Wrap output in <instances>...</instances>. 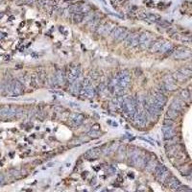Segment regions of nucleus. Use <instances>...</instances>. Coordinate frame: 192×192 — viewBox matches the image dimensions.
Segmentation results:
<instances>
[{"label":"nucleus","mask_w":192,"mask_h":192,"mask_svg":"<svg viewBox=\"0 0 192 192\" xmlns=\"http://www.w3.org/2000/svg\"><path fill=\"white\" fill-rule=\"evenodd\" d=\"M163 41H161V39H159V41H156L155 42H152L151 45H150V51L152 53H159L160 52V50H161V45L163 43Z\"/></svg>","instance_id":"obj_23"},{"label":"nucleus","mask_w":192,"mask_h":192,"mask_svg":"<svg viewBox=\"0 0 192 192\" xmlns=\"http://www.w3.org/2000/svg\"><path fill=\"white\" fill-rule=\"evenodd\" d=\"M157 164H159V163H157L156 157H149V159H147V161H146L144 167L148 172H154Z\"/></svg>","instance_id":"obj_21"},{"label":"nucleus","mask_w":192,"mask_h":192,"mask_svg":"<svg viewBox=\"0 0 192 192\" xmlns=\"http://www.w3.org/2000/svg\"><path fill=\"white\" fill-rule=\"evenodd\" d=\"M19 114V109L13 106H5L0 108V116L5 118H11Z\"/></svg>","instance_id":"obj_10"},{"label":"nucleus","mask_w":192,"mask_h":192,"mask_svg":"<svg viewBox=\"0 0 192 192\" xmlns=\"http://www.w3.org/2000/svg\"><path fill=\"white\" fill-rule=\"evenodd\" d=\"M69 123L72 126H80L84 122V116L80 114H71L69 115Z\"/></svg>","instance_id":"obj_19"},{"label":"nucleus","mask_w":192,"mask_h":192,"mask_svg":"<svg viewBox=\"0 0 192 192\" xmlns=\"http://www.w3.org/2000/svg\"><path fill=\"white\" fill-rule=\"evenodd\" d=\"M190 75H191V69L188 68V67H184V68H182V69L176 71L175 72V74L172 75V76L175 80L183 82V81L185 80V79L189 78Z\"/></svg>","instance_id":"obj_15"},{"label":"nucleus","mask_w":192,"mask_h":192,"mask_svg":"<svg viewBox=\"0 0 192 192\" xmlns=\"http://www.w3.org/2000/svg\"><path fill=\"white\" fill-rule=\"evenodd\" d=\"M173 56L176 59H188L191 57V50L186 47H179L174 50Z\"/></svg>","instance_id":"obj_16"},{"label":"nucleus","mask_w":192,"mask_h":192,"mask_svg":"<svg viewBox=\"0 0 192 192\" xmlns=\"http://www.w3.org/2000/svg\"><path fill=\"white\" fill-rule=\"evenodd\" d=\"M161 130H162L163 137H164V138L166 140L174 138L175 137H176V131H175V128H174L173 120L165 119L164 122H163Z\"/></svg>","instance_id":"obj_4"},{"label":"nucleus","mask_w":192,"mask_h":192,"mask_svg":"<svg viewBox=\"0 0 192 192\" xmlns=\"http://www.w3.org/2000/svg\"><path fill=\"white\" fill-rule=\"evenodd\" d=\"M149 99L156 107H157V108L161 109V110L167 101L165 95L161 91H155L151 96H149Z\"/></svg>","instance_id":"obj_7"},{"label":"nucleus","mask_w":192,"mask_h":192,"mask_svg":"<svg viewBox=\"0 0 192 192\" xmlns=\"http://www.w3.org/2000/svg\"><path fill=\"white\" fill-rule=\"evenodd\" d=\"M24 2L27 5H32V4H34L35 2H37V0H24Z\"/></svg>","instance_id":"obj_35"},{"label":"nucleus","mask_w":192,"mask_h":192,"mask_svg":"<svg viewBox=\"0 0 192 192\" xmlns=\"http://www.w3.org/2000/svg\"><path fill=\"white\" fill-rule=\"evenodd\" d=\"M5 182H6V180H5V176L2 173H0V185L4 184Z\"/></svg>","instance_id":"obj_33"},{"label":"nucleus","mask_w":192,"mask_h":192,"mask_svg":"<svg viewBox=\"0 0 192 192\" xmlns=\"http://www.w3.org/2000/svg\"><path fill=\"white\" fill-rule=\"evenodd\" d=\"M101 154V150L98 148H93V149H89L88 150L86 153L84 154V157H86V159H97L99 157V155Z\"/></svg>","instance_id":"obj_22"},{"label":"nucleus","mask_w":192,"mask_h":192,"mask_svg":"<svg viewBox=\"0 0 192 192\" xmlns=\"http://www.w3.org/2000/svg\"><path fill=\"white\" fill-rule=\"evenodd\" d=\"M88 134L89 135V137H99V135H100V133H99V132H95V131H93V132H88Z\"/></svg>","instance_id":"obj_32"},{"label":"nucleus","mask_w":192,"mask_h":192,"mask_svg":"<svg viewBox=\"0 0 192 192\" xmlns=\"http://www.w3.org/2000/svg\"><path fill=\"white\" fill-rule=\"evenodd\" d=\"M79 95L82 96L83 98H92L95 95V90L88 80L84 81L83 86H81L80 91H79Z\"/></svg>","instance_id":"obj_6"},{"label":"nucleus","mask_w":192,"mask_h":192,"mask_svg":"<svg viewBox=\"0 0 192 192\" xmlns=\"http://www.w3.org/2000/svg\"><path fill=\"white\" fill-rule=\"evenodd\" d=\"M142 18L144 20H149L151 22H156L160 19L159 15H154V14H143L142 15Z\"/></svg>","instance_id":"obj_26"},{"label":"nucleus","mask_w":192,"mask_h":192,"mask_svg":"<svg viewBox=\"0 0 192 192\" xmlns=\"http://www.w3.org/2000/svg\"><path fill=\"white\" fill-rule=\"evenodd\" d=\"M65 82V75L64 71L61 69H58L55 72V74L52 75V81L51 84H55V86H63Z\"/></svg>","instance_id":"obj_14"},{"label":"nucleus","mask_w":192,"mask_h":192,"mask_svg":"<svg viewBox=\"0 0 192 192\" xmlns=\"http://www.w3.org/2000/svg\"><path fill=\"white\" fill-rule=\"evenodd\" d=\"M146 161H147L146 156L141 154L137 150H134L131 155H129V162L137 168H143L145 166Z\"/></svg>","instance_id":"obj_3"},{"label":"nucleus","mask_w":192,"mask_h":192,"mask_svg":"<svg viewBox=\"0 0 192 192\" xmlns=\"http://www.w3.org/2000/svg\"><path fill=\"white\" fill-rule=\"evenodd\" d=\"M164 184L168 186L169 188H171V189L174 190L175 192H176V191L179 189L180 186L182 185V183H180L176 177L172 176V175H170V176L168 177V179L165 180Z\"/></svg>","instance_id":"obj_17"},{"label":"nucleus","mask_w":192,"mask_h":192,"mask_svg":"<svg viewBox=\"0 0 192 192\" xmlns=\"http://www.w3.org/2000/svg\"><path fill=\"white\" fill-rule=\"evenodd\" d=\"M84 14H73L72 18L75 23H80V22L84 20Z\"/></svg>","instance_id":"obj_30"},{"label":"nucleus","mask_w":192,"mask_h":192,"mask_svg":"<svg viewBox=\"0 0 192 192\" xmlns=\"http://www.w3.org/2000/svg\"><path fill=\"white\" fill-rule=\"evenodd\" d=\"M179 115V112L174 111L172 109L169 108L168 111H166V119H169V120H175L176 118L178 117Z\"/></svg>","instance_id":"obj_25"},{"label":"nucleus","mask_w":192,"mask_h":192,"mask_svg":"<svg viewBox=\"0 0 192 192\" xmlns=\"http://www.w3.org/2000/svg\"><path fill=\"white\" fill-rule=\"evenodd\" d=\"M175 79L173 78L172 75H165L164 77H163V81H162V86L163 88H164L166 90H170V91H172V90H175L177 89L178 87L176 83H175Z\"/></svg>","instance_id":"obj_13"},{"label":"nucleus","mask_w":192,"mask_h":192,"mask_svg":"<svg viewBox=\"0 0 192 192\" xmlns=\"http://www.w3.org/2000/svg\"><path fill=\"white\" fill-rule=\"evenodd\" d=\"M122 110L124 114L134 119V116L137 110V99L134 97H126L122 101Z\"/></svg>","instance_id":"obj_2"},{"label":"nucleus","mask_w":192,"mask_h":192,"mask_svg":"<svg viewBox=\"0 0 192 192\" xmlns=\"http://www.w3.org/2000/svg\"><path fill=\"white\" fill-rule=\"evenodd\" d=\"M130 31L125 27H121L118 26L115 27L114 30L111 31V33L110 34L111 37L114 39H118V41H125L126 38L129 36Z\"/></svg>","instance_id":"obj_9"},{"label":"nucleus","mask_w":192,"mask_h":192,"mask_svg":"<svg viewBox=\"0 0 192 192\" xmlns=\"http://www.w3.org/2000/svg\"><path fill=\"white\" fill-rule=\"evenodd\" d=\"M115 28V24L114 22H105V23H102L98 25V27L96 28V32H97L98 35L101 36H108L111 33V31Z\"/></svg>","instance_id":"obj_11"},{"label":"nucleus","mask_w":192,"mask_h":192,"mask_svg":"<svg viewBox=\"0 0 192 192\" xmlns=\"http://www.w3.org/2000/svg\"><path fill=\"white\" fill-rule=\"evenodd\" d=\"M60 2H61V0H50L49 4L52 5V6H56V5L60 4Z\"/></svg>","instance_id":"obj_34"},{"label":"nucleus","mask_w":192,"mask_h":192,"mask_svg":"<svg viewBox=\"0 0 192 192\" xmlns=\"http://www.w3.org/2000/svg\"><path fill=\"white\" fill-rule=\"evenodd\" d=\"M80 88H81V84H80V83H77V82L72 83L71 92H72L73 94H79V91H80Z\"/></svg>","instance_id":"obj_29"},{"label":"nucleus","mask_w":192,"mask_h":192,"mask_svg":"<svg viewBox=\"0 0 192 192\" xmlns=\"http://www.w3.org/2000/svg\"><path fill=\"white\" fill-rule=\"evenodd\" d=\"M24 86L18 79H11L0 87V93L7 94L9 96H18L23 93Z\"/></svg>","instance_id":"obj_1"},{"label":"nucleus","mask_w":192,"mask_h":192,"mask_svg":"<svg viewBox=\"0 0 192 192\" xmlns=\"http://www.w3.org/2000/svg\"><path fill=\"white\" fill-rule=\"evenodd\" d=\"M180 98L182 99V100H184V102H185V101L190 100V92H189V90L188 89L182 90V91H180Z\"/></svg>","instance_id":"obj_28"},{"label":"nucleus","mask_w":192,"mask_h":192,"mask_svg":"<svg viewBox=\"0 0 192 192\" xmlns=\"http://www.w3.org/2000/svg\"><path fill=\"white\" fill-rule=\"evenodd\" d=\"M171 49H172V44L170 42L164 41H163V43H162V45H161V50H160L159 53H166V52H168L169 50H171Z\"/></svg>","instance_id":"obj_27"},{"label":"nucleus","mask_w":192,"mask_h":192,"mask_svg":"<svg viewBox=\"0 0 192 192\" xmlns=\"http://www.w3.org/2000/svg\"><path fill=\"white\" fill-rule=\"evenodd\" d=\"M184 104H185V102L184 100L180 99V97L179 98H175L173 100V102L171 103V105H170V109H172V110L179 112V111H180L184 108Z\"/></svg>","instance_id":"obj_20"},{"label":"nucleus","mask_w":192,"mask_h":192,"mask_svg":"<svg viewBox=\"0 0 192 192\" xmlns=\"http://www.w3.org/2000/svg\"><path fill=\"white\" fill-rule=\"evenodd\" d=\"M50 0H37V3L39 6H45V5L49 4Z\"/></svg>","instance_id":"obj_31"},{"label":"nucleus","mask_w":192,"mask_h":192,"mask_svg":"<svg viewBox=\"0 0 192 192\" xmlns=\"http://www.w3.org/2000/svg\"><path fill=\"white\" fill-rule=\"evenodd\" d=\"M99 21H100V18L97 15L94 14L92 18L88 22V26L90 27V28H97L98 25H99Z\"/></svg>","instance_id":"obj_24"},{"label":"nucleus","mask_w":192,"mask_h":192,"mask_svg":"<svg viewBox=\"0 0 192 192\" xmlns=\"http://www.w3.org/2000/svg\"><path fill=\"white\" fill-rule=\"evenodd\" d=\"M152 41H153V36H152V34H150L148 32H144L142 34H139L138 45L142 49L149 48L152 43Z\"/></svg>","instance_id":"obj_12"},{"label":"nucleus","mask_w":192,"mask_h":192,"mask_svg":"<svg viewBox=\"0 0 192 192\" xmlns=\"http://www.w3.org/2000/svg\"><path fill=\"white\" fill-rule=\"evenodd\" d=\"M138 38L139 34L138 33H130L129 36L126 38L125 41H127V45L131 47H135L138 45Z\"/></svg>","instance_id":"obj_18"},{"label":"nucleus","mask_w":192,"mask_h":192,"mask_svg":"<svg viewBox=\"0 0 192 192\" xmlns=\"http://www.w3.org/2000/svg\"><path fill=\"white\" fill-rule=\"evenodd\" d=\"M80 73H81V68H80V65H72L68 67V70L66 71V75L65 78L66 80L68 81L70 84L74 83L77 79L80 76Z\"/></svg>","instance_id":"obj_8"},{"label":"nucleus","mask_w":192,"mask_h":192,"mask_svg":"<svg viewBox=\"0 0 192 192\" xmlns=\"http://www.w3.org/2000/svg\"><path fill=\"white\" fill-rule=\"evenodd\" d=\"M154 173H155V176H156L157 180L162 184H164L165 180L168 179V177L171 175L170 171L166 168V166L163 165V164H160V163L157 165Z\"/></svg>","instance_id":"obj_5"}]
</instances>
